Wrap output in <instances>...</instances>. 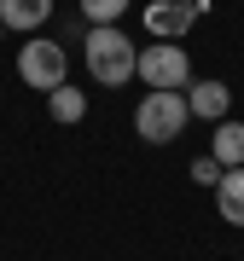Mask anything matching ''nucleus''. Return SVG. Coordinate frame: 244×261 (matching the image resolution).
Here are the masks:
<instances>
[{
	"mask_svg": "<svg viewBox=\"0 0 244 261\" xmlns=\"http://www.w3.org/2000/svg\"><path fill=\"white\" fill-rule=\"evenodd\" d=\"M221 174H227V168H221L215 157H209V151H204V157H192V186H215Z\"/></svg>",
	"mask_w": 244,
	"mask_h": 261,
	"instance_id": "12",
	"label": "nucleus"
},
{
	"mask_svg": "<svg viewBox=\"0 0 244 261\" xmlns=\"http://www.w3.org/2000/svg\"><path fill=\"white\" fill-rule=\"evenodd\" d=\"M82 64H87V75H93L99 87H122L140 70V47L122 35V23H93L82 35Z\"/></svg>",
	"mask_w": 244,
	"mask_h": 261,
	"instance_id": "1",
	"label": "nucleus"
},
{
	"mask_svg": "<svg viewBox=\"0 0 244 261\" xmlns=\"http://www.w3.org/2000/svg\"><path fill=\"white\" fill-rule=\"evenodd\" d=\"M122 12H128V0H82L87 23H122Z\"/></svg>",
	"mask_w": 244,
	"mask_h": 261,
	"instance_id": "11",
	"label": "nucleus"
},
{
	"mask_svg": "<svg viewBox=\"0 0 244 261\" xmlns=\"http://www.w3.org/2000/svg\"><path fill=\"white\" fill-rule=\"evenodd\" d=\"M192 122V105L186 93H163V87H145L140 105H134V134H140L145 145H175L180 134H186Z\"/></svg>",
	"mask_w": 244,
	"mask_h": 261,
	"instance_id": "2",
	"label": "nucleus"
},
{
	"mask_svg": "<svg viewBox=\"0 0 244 261\" xmlns=\"http://www.w3.org/2000/svg\"><path fill=\"white\" fill-rule=\"evenodd\" d=\"M47 18H53V0H0V23L12 35H35Z\"/></svg>",
	"mask_w": 244,
	"mask_h": 261,
	"instance_id": "7",
	"label": "nucleus"
},
{
	"mask_svg": "<svg viewBox=\"0 0 244 261\" xmlns=\"http://www.w3.org/2000/svg\"><path fill=\"white\" fill-rule=\"evenodd\" d=\"M18 75H23V87H35V93H53V87H64V75H70V53L58 47V41L29 35L18 47Z\"/></svg>",
	"mask_w": 244,
	"mask_h": 261,
	"instance_id": "4",
	"label": "nucleus"
},
{
	"mask_svg": "<svg viewBox=\"0 0 244 261\" xmlns=\"http://www.w3.org/2000/svg\"><path fill=\"white\" fill-rule=\"evenodd\" d=\"M0 41H6V23H0Z\"/></svg>",
	"mask_w": 244,
	"mask_h": 261,
	"instance_id": "13",
	"label": "nucleus"
},
{
	"mask_svg": "<svg viewBox=\"0 0 244 261\" xmlns=\"http://www.w3.org/2000/svg\"><path fill=\"white\" fill-rule=\"evenodd\" d=\"M215 209L227 226H244V168H227L215 180Z\"/></svg>",
	"mask_w": 244,
	"mask_h": 261,
	"instance_id": "9",
	"label": "nucleus"
},
{
	"mask_svg": "<svg viewBox=\"0 0 244 261\" xmlns=\"http://www.w3.org/2000/svg\"><path fill=\"white\" fill-rule=\"evenodd\" d=\"M198 18H209V0H151L145 6V35L151 41H186Z\"/></svg>",
	"mask_w": 244,
	"mask_h": 261,
	"instance_id": "5",
	"label": "nucleus"
},
{
	"mask_svg": "<svg viewBox=\"0 0 244 261\" xmlns=\"http://www.w3.org/2000/svg\"><path fill=\"white\" fill-rule=\"evenodd\" d=\"M134 75H140L145 87H163V93H186L192 87V53L180 47V41H145Z\"/></svg>",
	"mask_w": 244,
	"mask_h": 261,
	"instance_id": "3",
	"label": "nucleus"
},
{
	"mask_svg": "<svg viewBox=\"0 0 244 261\" xmlns=\"http://www.w3.org/2000/svg\"><path fill=\"white\" fill-rule=\"evenodd\" d=\"M186 105H192V116H204V122H227L233 87H227V82H192L186 87Z\"/></svg>",
	"mask_w": 244,
	"mask_h": 261,
	"instance_id": "6",
	"label": "nucleus"
},
{
	"mask_svg": "<svg viewBox=\"0 0 244 261\" xmlns=\"http://www.w3.org/2000/svg\"><path fill=\"white\" fill-rule=\"evenodd\" d=\"M209 157L221 168H244V122H215V134H209Z\"/></svg>",
	"mask_w": 244,
	"mask_h": 261,
	"instance_id": "8",
	"label": "nucleus"
},
{
	"mask_svg": "<svg viewBox=\"0 0 244 261\" xmlns=\"http://www.w3.org/2000/svg\"><path fill=\"white\" fill-rule=\"evenodd\" d=\"M47 111H53V122H64V128H76V122L87 116V93L64 82V87H53V93H47Z\"/></svg>",
	"mask_w": 244,
	"mask_h": 261,
	"instance_id": "10",
	"label": "nucleus"
}]
</instances>
